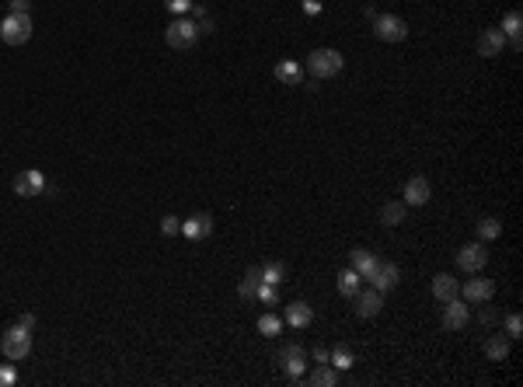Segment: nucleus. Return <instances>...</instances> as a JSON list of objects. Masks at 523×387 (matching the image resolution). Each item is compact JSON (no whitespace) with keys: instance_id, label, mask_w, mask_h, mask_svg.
<instances>
[{"instance_id":"4be33fe9","label":"nucleus","mask_w":523,"mask_h":387,"mask_svg":"<svg viewBox=\"0 0 523 387\" xmlns=\"http://www.w3.org/2000/svg\"><path fill=\"white\" fill-rule=\"evenodd\" d=\"M359 282H363V276H359L356 269L339 273V293H342V297H356V293H359Z\"/></svg>"},{"instance_id":"7ed1b4c3","label":"nucleus","mask_w":523,"mask_h":387,"mask_svg":"<svg viewBox=\"0 0 523 387\" xmlns=\"http://www.w3.org/2000/svg\"><path fill=\"white\" fill-rule=\"evenodd\" d=\"M0 39H4L7 46L28 42V39H32V18H28V14H7V18L0 21Z\"/></svg>"},{"instance_id":"ddd939ff","label":"nucleus","mask_w":523,"mask_h":387,"mask_svg":"<svg viewBox=\"0 0 523 387\" xmlns=\"http://www.w3.org/2000/svg\"><path fill=\"white\" fill-rule=\"evenodd\" d=\"M356 314L359 318H377L380 314V290H366V293H356Z\"/></svg>"},{"instance_id":"f3484780","label":"nucleus","mask_w":523,"mask_h":387,"mask_svg":"<svg viewBox=\"0 0 523 387\" xmlns=\"http://www.w3.org/2000/svg\"><path fill=\"white\" fill-rule=\"evenodd\" d=\"M377 262H380V258H377L373 251H366V248H352V269H356V273H359L363 279L373 276Z\"/></svg>"},{"instance_id":"f03ea898","label":"nucleus","mask_w":523,"mask_h":387,"mask_svg":"<svg viewBox=\"0 0 523 387\" xmlns=\"http://www.w3.org/2000/svg\"><path fill=\"white\" fill-rule=\"evenodd\" d=\"M342 66H346V59H342L339 49H314L307 56V73L318 77V81H328V77L342 73Z\"/></svg>"},{"instance_id":"f8f14e48","label":"nucleus","mask_w":523,"mask_h":387,"mask_svg":"<svg viewBox=\"0 0 523 387\" xmlns=\"http://www.w3.org/2000/svg\"><path fill=\"white\" fill-rule=\"evenodd\" d=\"M181 234L192 237V241L210 237V234H213V217H210V213H196V217H188V220L181 223Z\"/></svg>"},{"instance_id":"f257e3e1","label":"nucleus","mask_w":523,"mask_h":387,"mask_svg":"<svg viewBox=\"0 0 523 387\" xmlns=\"http://www.w3.org/2000/svg\"><path fill=\"white\" fill-rule=\"evenodd\" d=\"M0 352H4V359H11V363L25 359V356L32 352V328H25V325L7 328V332L0 335Z\"/></svg>"},{"instance_id":"2f4dec72","label":"nucleus","mask_w":523,"mask_h":387,"mask_svg":"<svg viewBox=\"0 0 523 387\" xmlns=\"http://www.w3.org/2000/svg\"><path fill=\"white\" fill-rule=\"evenodd\" d=\"M164 4H168V11H174V14H188L196 0H164Z\"/></svg>"},{"instance_id":"9b49d317","label":"nucleus","mask_w":523,"mask_h":387,"mask_svg":"<svg viewBox=\"0 0 523 387\" xmlns=\"http://www.w3.org/2000/svg\"><path fill=\"white\" fill-rule=\"evenodd\" d=\"M503 49H506L503 28H485V32L478 35V56H499Z\"/></svg>"},{"instance_id":"9d476101","label":"nucleus","mask_w":523,"mask_h":387,"mask_svg":"<svg viewBox=\"0 0 523 387\" xmlns=\"http://www.w3.org/2000/svg\"><path fill=\"white\" fill-rule=\"evenodd\" d=\"M276 359H279V367H283L290 377H300V374L307 370V359H303V349H300V345H283Z\"/></svg>"},{"instance_id":"0eeeda50","label":"nucleus","mask_w":523,"mask_h":387,"mask_svg":"<svg viewBox=\"0 0 523 387\" xmlns=\"http://www.w3.org/2000/svg\"><path fill=\"white\" fill-rule=\"evenodd\" d=\"M485 262H488V248H485V244H464L461 255H457V266H461L464 273H471V276L481 273Z\"/></svg>"},{"instance_id":"6ab92c4d","label":"nucleus","mask_w":523,"mask_h":387,"mask_svg":"<svg viewBox=\"0 0 523 387\" xmlns=\"http://www.w3.org/2000/svg\"><path fill=\"white\" fill-rule=\"evenodd\" d=\"M311 318H314V311H311L303 300H296V304L287 307V325H290V328H307V325H311Z\"/></svg>"},{"instance_id":"a878e982","label":"nucleus","mask_w":523,"mask_h":387,"mask_svg":"<svg viewBox=\"0 0 523 387\" xmlns=\"http://www.w3.org/2000/svg\"><path fill=\"white\" fill-rule=\"evenodd\" d=\"M503 35L506 39H520V11H510L503 18Z\"/></svg>"},{"instance_id":"a211bd4d","label":"nucleus","mask_w":523,"mask_h":387,"mask_svg":"<svg viewBox=\"0 0 523 387\" xmlns=\"http://www.w3.org/2000/svg\"><path fill=\"white\" fill-rule=\"evenodd\" d=\"M276 81H279V84H300V81H303V66H300L296 59L276 63Z\"/></svg>"},{"instance_id":"cd10ccee","label":"nucleus","mask_w":523,"mask_h":387,"mask_svg":"<svg viewBox=\"0 0 523 387\" xmlns=\"http://www.w3.org/2000/svg\"><path fill=\"white\" fill-rule=\"evenodd\" d=\"M478 234H481V241H495V237L503 234V223L488 217V220H481V223H478Z\"/></svg>"},{"instance_id":"412c9836","label":"nucleus","mask_w":523,"mask_h":387,"mask_svg":"<svg viewBox=\"0 0 523 387\" xmlns=\"http://www.w3.org/2000/svg\"><path fill=\"white\" fill-rule=\"evenodd\" d=\"M380 223H387V227L405 223V203H384L380 206Z\"/></svg>"},{"instance_id":"4468645a","label":"nucleus","mask_w":523,"mask_h":387,"mask_svg":"<svg viewBox=\"0 0 523 387\" xmlns=\"http://www.w3.org/2000/svg\"><path fill=\"white\" fill-rule=\"evenodd\" d=\"M405 203H408V206H426V203H429V181H426L422 174L408 178V185H405Z\"/></svg>"},{"instance_id":"b1692460","label":"nucleus","mask_w":523,"mask_h":387,"mask_svg":"<svg viewBox=\"0 0 523 387\" xmlns=\"http://www.w3.org/2000/svg\"><path fill=\"white\" fill-rule=\"evenodd\" d=\"M283 279H287V266H283V262H269V266H262V282L279 286Z\"/></svg>"},{"instance_id":"2eb2a0df","label":"nucleus","mask_w":523,"mask_h":387,"mask_svg":"<svg viewBox=\"0 0 523 387\" xmlns=\"http://www.w3.org/2000/svg\"><path fill=\"white\" fill-rule=\"evenodd\" d=\"M373 290H391V286H398V266L395 262H377V269H373Z\"/></svg>"},{"instance_id":"39448f33","label":"nucleus","mask_w":523,"mask_h":387,"mask_svg":"<svg viewBox=\"0 0 523 387\" xmlns=\"http://www.w3.org/2000/svg\"><path fill=\"white\" fill-rule=\"evenodd\" d=\"M373 32L380 42H405L408 39V25L398 14H377L373 18Z\"/></svg>"},{"instance_id":"20e7f679","label":"nucleus","mask_w":523,"mask_h":387,"mask_svg":"<svg viewBox=\"0 0 523 387\" xmlns=\"http://www.w3.org/2000/svg\"><path fill=\"white\" fill-rule=\"evenodd\" d=\"M196 39H199V28L188 18H174L172 25H168V32H164V42L172 49H188V46H196Z\"/></svg>"},{"instance_id":"423d86ee","label":"nucleus","mask_w":523,"mask_h":387,"mask_svg":"<svg viewBox=\"0 0 523 387\" xmlns=\"http://www.w3.org/2000/svg\"><path fill=\"white\" fill-rule=\"evenodd\" d=\"M42 189H46V174H42L39 167L18 171V178H14V192H18V196L32 199V196H42Z\"/></svg>"},{"instance_id":"1a4fd4ad","label":"nucleus","mask_w":523,"mask_h":387,"mask_svg":"<svg viewBox=\"0 0 523 387\" xmlns=\"http://www.w3.org/2000/svg\"><path fill=\"white\" fill-rule=\"evenodd\" d=\"M467 318H471V311H467L464 300H447V307H443V328H450V332H461L467 325Z\"/></svg>"},{"instance_id":"c9c22d12","label":"nucleus","mask_w":523,"mask_h":387,"mask_svg":"<svg viewBox=\"0 0 523 387\" xmlns=\"http://www.w3.org/2000/svg\"><path fill=\"white\" fill-rule=\"evenodd\" d=\"M248 279H255V282H262V266H251L248 273H244Z\"/></svg>"},{"instance_id":"473e14b6","label":"nucleus","mask_w":523,"mask_h":387,"mask_svg":"<svg viewBox=\"0 0 523 387\" xmlns=\"http://www.w3.org/2000/svg\"><path fill=\"white\" fill-rule=\"evenodd\" d=\"M178 230H181V220H174V217H164V220H161V234H164V237H168V234H178Z\"/></svg>"},{"instance_id":"6e6552de","label":"nucleus","mask_w":523,"mask_h":387,"mask_svg":"<svg viewBox=\"0 0 523 387\" xmlns=\"http://www.w3.org/2000/svg\"><path fill=\"white\" fill-rule=\"evenodd\" d=\"M457 293H464L467 304H485V300H492V293H495V282L492 279H467L464 290H457Z\"/></svg>"},{"instance_id":"393cba45","label":"nucleus","mask_w":523,"mask_h":387,"mask_svg":"<svg viewBox=\"0 0 523 387\" xmlns=\"http://www.w3.org/2000/svg\"><path fill=\"white\" fill-rule=\"evenodd\" d=\"M258 332L269 335V338L279 335L283 332V318H279V314H262V318H258Z\"/></svg>"},{"instance_id":"c756f323","label":"nucleus","mask_w":523,"mask_h":387,"mask_svg":"<svg viewBox=\"0 0 523 387\" xmlns=\"http://www.w3.org/2000/svg\"><path fill=\"white\" fill-rule=\"evenodd\" d=\"M506 335H510V338H520L523 335V318L520 314H510V318H506Z\"/></svg>"},{"instance_id":"dca6fc26","label":"nucleus","mask_w":523,"mask_h":387,"mask_svg":"<svg viewBox=\"0 0 523 387\" xmlns=\"http://www.w3.org/2000/svg\"><path fill=\"white\" fill-rule=\"evenodd\" d=\"M457 279L447 276V273H440V276H433V297L440 300V304H447V300H454L457 297Z\"/></svg>"},{"instance_id":"f704fd0d","label":"nucleus","mask_w":523,"mask_h":387,"mask_svg":"<svg viewBox=\"0 0 523 387\" xmlns=\"http://www.w3.org/2000/svg\"><path fill=\"white\" fill-rule=\"evenodd\" d=\"M32 0H11V14H28Z\"/></svg>"},{"instance_id":"5701e85b","label":"nucleus","mask_w":523,"mask_h":387,"mask_svg":"<svg viewBox=\"0 0 523 387\" xmlns=\"http://www.w3.org/2000/svg\"><path fill=\"white\" fill-rule=\"evenodd\" d=\"M335 381H339V374H335L332 367H318V370L307 377V384H314V387H332Z\"/></svg>"},{"instance_id":"72a5a7b5","label":"nucleus","mask_w":523,"mask_h":387,"mask_svg":"<svg viewBox=\"0 0 523 387\" xmlns=\"http://www.w3.org/2000/svg\"><path fill=\"white\" fill-rule=\"evenodd\" d=\"M255 286H258L255 279H248V276H244V282L237 286V293H241V297H255Z\"/></svg>"},{"instance_id":"aec40b11","label":"nucleus","mask_w":523,"mask_h":387,"mask_svg":"<svg viewBox=\"0 0 523 387\" xmlns=\"http://www.w3.org/2000/svg\"><path fill=\"white\" fill-rule=\"evenodd\" d=\"M485 356H488V359H495V363H503V359L510 356V338H503V335H492V338L485 342Z\"/></svg>"},{"instance_id":"7c9ffc66","label":"nucleus","mask_w":523,"mask_h":387,"mask_svg":"<svg viewBox=\"0 0 523 387\" xmlns=\"http://www.w3.org/2000/svg\"><path fill=\"white\" fill-rule=\"evenodd\" d=\"M14 381H18V370H14V367H11V359H7V363L0 367V387H11Z\"/></svg>"},{"instance_id":"c85d7f7f","label":"nucleus","mask_w":523,"mask_h":387,"mask_svg":"<svg viewBox=\"0 0 523 387\" xmlns=\"http://www.w3.org/2000/svg\"><path fill=\"white\" fill-rule=\"evenodd\" d=\"M255 297H258L265 307H272V304H276V286H272V282H258V286H255Z\"/></svg>"},{"instance_id":"bb28decb","label":"nucleus","mask_w":523,"mask_h":387,"mask_svg":"<svg viewBox=\"0 0 523 387\" xmlns=\"http://www.w3.org/2000/svg\"><path fill=\"white\" fill-rule=\"evenodd\" d=\"M328 359L335 363V370H349V367H352V349H349V345H335V352H332Z\"/></svg>"}]
</instances>
